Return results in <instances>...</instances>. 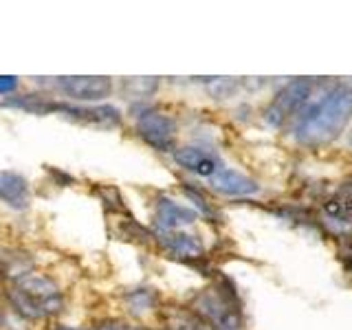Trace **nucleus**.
Returning <instances> with one entry per match:
<instances>
[{
  "mask_svg": "<svg viewBox=\"0 0 352 330\" xmlns=\"http://www.w3.org/2000/svg\"><path fill=\"white\" fill-rule=\"evenodd\" d=\"M348 141H350V146H352V132H350V135H348Z\"/></svg>",
  "mask_w": 352,
  "mask_h": 330,
  "instance_id": "20",
  "label": "nucleus"
},
{
  "mask_svg": "<svg viewBox=\"0 0 352 330\" xmlns=\"http://www.w3.org/2000/svg\"><path fill=\"white\" fill-rule=\"evenodd\" d=\"M137 132H139V137L154 150H161V152L174 150L176 121L168 115L159 113V110H148V113L139 115Z\"/></svg>",
  "mask_w": 352,
  "mask_h": 330,
  "instance_id": "4",
  "label": "nucleus"
},
{
  "mask_svg": "<svg viewBox=\"0 0 352 330\" xmlns=\"http://www.w3.org/2000/svg\"><path fill=\"white\" fill-rule=\"evenodd\" d=\"M174 330H216V328L209 322H205L203 317H198L194 311H187L176 317Z\"/></svg>",
  "mask_w": 352,
  "mask_h": 330,
  "instance_id": "17",
  "label": "nucleus"
},
{
  "mask_svg": "<svg viewBox=\"0 0 352 330\" xmlns=\"http://www.w3.org/2000/svg\"><path fill=\"white\" fill-rule=\"evenodd\" d=\"M154 240L159 242V247L170 253V256L174 258H181V260H198L203 258V245L201 240H198L196 236H190V234H183V231L179 229H161L157 236H154Z\"/></svg>",
  "mask_w": 352,
  "mask_h": 330,
  "instance_id": "8",
  "label": "nucleus"
},
{
  "mask_svg": "<svg viewBox=\"0 0 352 330\" xmlns=\"http://www.w3.org/2000/svg\"><path fill=\"white\" fill-rule=\"evenodd\" d=\"M209 185H212V190L227 196H251L260 192V185L253 179L236 170H225V168L209 179Z\"/></svg>",
  "mask_w": 352,
  "mask_h": 330,
  "instance_id": "11",
  "label": "nucleus"
},
{
  "mask_svg": "<svg viewBox=\"0 0 352 330\" xmlns=\"http://www.w3.org/2000/svg\"><path fill=\"white\" fill-rule=\"evenodd\" d=\"M157 300L159 297L154 289H137L126 295V304L130 308V313H135V315H143L152 311V308L157 306Z\"/></svg>",
  "mask_w": 352,
  "mask_h": 330,
  "instance_id": "14",
  "label": "nucleus"
},
{
  "mask_svg": "<svg viewBox=\"0 0 352 330\" xmlns=\"http://www.w3.org/2000/svg\"><path fill=\"white\" fill-rule=\"evenodd\" d=\"M97 196L104 201V207L108 209V212H115L117 216H119V214H124V216L130 214V212H128V207L124 205V198H121V194H119L117 187H113V185L99 187V190H97Z\"/></svg>",
  "mask_w": 352,
  "mask_h": 330,
  "instance_id": "16",
  "label": "nucleus"
},
{
  "mask_svg": "<svg viewBox=\"0 0 352 330\" xmlns=\"http://www.w3.org/2000/svg\"><path fill=\"white\" fill-rule=\"evenodd\" d=\"M350 264H352V258H350Z\"/></svg>",
  "mask_w": 352,
  "mask_h": 330,
  "instance_id": "22",
  "label": "nucleus"
},
{
  "mask_svg": "<svg viewBox=\"0 0 352 330\" xmlns=\"http://www.w3.org/2000/svg\"><path fill=\"white\" fill-rule=\"evenodd\" d=\"M47 113H60L77 124L95 126V128H117L121 124V113L115 106H71L62 102H49Z\"/></svg>",
  "mask_w": 352,
  "mask_h": 330,
  "instance_id": "6",
  "label": "nucleus"
},
{
  "mask_svg": "<svg viewBox=\"0 0 352 330\" xmlns=\"http://www.w3.org/2000/svg\"><path fill=\"white\" fill-rule=\"evenodd\" d=\"M352 115V88L348 84H339L319 99L302 110L295 121V139L306 146L328 143L346 128Z\"/></svg>",
  "mask_w": 352,
  "mask_h": 330,
  "instance_id": "1",
  "label": "nucleus"
},
{
  "mask_svg": "<svg viewBox=\"0 0 352 330\" xmlns=\"http://www.w3.org/2000/svg\"><path fill=\"white\" fill-rule=\"evenodd\" d=\"M31 269H33V260L29 253L0 247V275H7V278H14L20 282L22 278H27Z\"/></svg>",
  "mask_w": 352,
  "mask_h": 330,
  "instance_id": "13",
  "label": "nucleus"
},
{
  "mask_svg": "<svg viewBox=\"0 0 352 330\" xmlns=\"http://www.w3.org/2000/svg\"><path fill=\"white\" fill-rule=\"evenodd\" d=\"M174 161L187 172L207 176V179H212L214 174H218L225 168L223 161H220L214 152H209L205 148H196V146H185V148L174 150Z\"/></svg>",
  "mask_w": 352,
  "mask_h": 330,
  "instance_id": "9",
  "label": "nucleus"
},
{
  "mask_svg": "<svg viewBox=\"0 0 352 330\" xmlns=\"http://www.w3.org/2000/svg\"><path fill=\"white\" fill-rule=\"evenodd\" d=\"M95 330H128V326L124 322H119V319H104V322H99Z\"/></svg>",
  "mask_w": 352,
  "mask_h": 330,
  "instance_id": "19",
  "label": "nucleus"
},
{
  "mask_svg": "<svg viewBox=\"0 0 352 330\" xmlns=\"http://www.w3.org/2000/svg\"><path fill=\"white\" fill-rule=\"evenodd\" d=\"M18 88V77L14 75H0V95L14 93Z\"/></svg>",
  "mask_w": 352,
  "mask_h": 330,
  "instance_id": "18",
  "label": "nucleus"
},
{
  "mask_svg": "<svg viewBox=\"0 0 352 330\" xmlns=\"http://www.w3.org/2000/svg\"><path fill=\"white\" fill-rule=\"evenodd\" d=\"M154 216H157V223L161 225V229H172V231L185 225H192L196 220L194 209H187L165 196H159L157 203H154Z\"/></svg>",
  "mask_w": 352,
  "mask_h": 330,
  "instance_id": "12",
  "label": "nucleus"
},
{
  "mask_svg": "<svg viewBox=\"0 0 352 330\" xmlns=\"http://www.w3.org/2000/svg\"><path fill=\"white\" fill-rule=\"evenodd\" d=\"M159 88V77H126L124 93L128 97H148Z\"/></svg>",
  "mask_w": 352,
  "mask_h": 330,
  "instance_id": "15",
  "label": "nucleus"
},
{
  "mask_svg": "<svg viewBox=\"0 0 352 330\" xmlns=\"http://www.w3.org/2000/svg\"><path fill=\"white\" fill-rule=\"evenodd\" d=\"M58 88L73 99L80 102H99L106 99L113 93V80L106 75H69V77H58L55 80Z\"/></svg>",
  "mask_w": 352,
  "mask_h": 330,
  "instance_id": "7",
  "label": "nucleus"
},
{
  "mask_svg": "<svg viewBox=\"0 0 352 330\" xmlns=\"http://www.w3.org/2000/svg\"><path fill=\"white\" fill-rule=\"evenodd\" d=\"M308 95H311V82L308 80L289 82L273 97L269 108L264 110V119H267L271 126H282L286 119H291L297 113V108L306 102Z\"/></svg>",
  "mask_w": 352,
  "mask_h": 330,
  "instance_id": "5",
  "label": "nucleus"
},
{
  "mask_svg": "<svg viewBox=\"0 0 352 330\" xmlns=\"http://www.w3.org/2000/svg\"><path fill=\"white\" fill-rule=\"evenodd\" d=\"M0 201L11 209H27L31 205L29 181L18 172L3 170L0 172Z\"/></svg>",
  "mask_w": 352,
  "mask_h": 330,
  "instance_id": "10",
  "label": "nucleus"
},
{
  "mask_svg": "<svg viewBox=\"0 0 352 330\" xmlns=\"http://www.w3.org/2000/svg\"><path fill=\"white\" fill-rule=\"evenodd\" d=\"M18 289L29 297V302L36 311L38 319L40 317H49V315H58L62 313L64 302L58 284H55L47 275H27L18 282Z\"/></svg>",
  "mask_w": 352,
  "mask_h": 330,
  "instance_id": "3",
  "label": "nucleus"
},
{
  "mask_svg": "<svg viewBox=\"0 0 352 330\" xmlns=\"http://www.w3.org/2000/svg\"><path fill=\"white\" fill-rule=\"evenodd\" d=\"M64 330H75V328H64Z\"/></svg>",
  "mask_w": 352,
  "mask_h": 330,
  "instance_id": "21",
  "label": "nucleus"
},
{
  "mask_svg": "<svg viewBox=\"0 0 352 330\" xmlns=\"http://www.w3.org/2000/svg\"><path fill=\"white\" fill-rule=\"evenodd\" d=\"M192 306V311L216 330H240L242 326L238 297L225 286H212V289L201 291L194 297Z\"/></svg>",
  "mask_w": 352,
  "mask_h": 330,
  "instance_id": "2",
  "label": "nucleus"
}]
</instances>
